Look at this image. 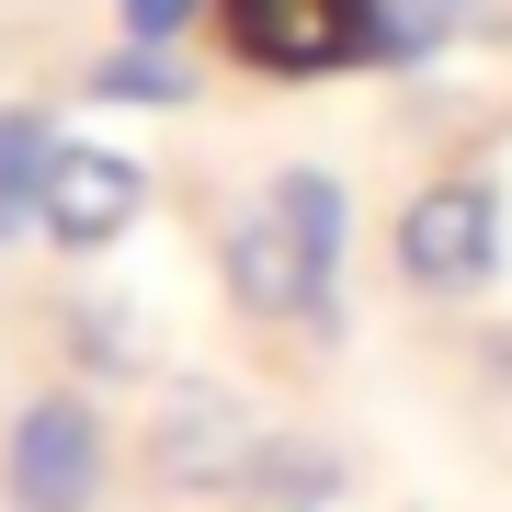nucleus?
I'll return each mask as SVG.
<instances>
[{
    "label": "nucleus",
    "instance_id": "f257e3e1",
    "mask_svg": "<svg viewBox=\"0 0 512 512\" xmlns=\"http://www.w3.org/2000/svg\"><path fill=\"white\" fill-rule=\"evenodd\" d=\"M387 251H399V285H410V296H444V308L490 296L501 262H512L501 183H490V171H444V183H421V194L399 205V228H387Z\"/></svg>",
    "mask_w": 512,
    "mask_h": 512
},
{
    "label": "nucleus",
    "instance_id": "f03ea898",
    "mask_svg": "<svg viewBox=\"0 0 512 512\" xmlns=\"http://www.w3.org/2000/svg\"><path fill=\"white\" fill-rule=\"evenodd\" d=\"M217 285H228V308L239 319H262V330H308V342H342V274L330 262H308V239H296L274 205H239V217L217 228Z\"/></svg>",
    "mask_w": 512,
    "mask_h": 512
},
{
    "label": "nucleus",
    "instance_id": "7ed1b4c3",
    "mask_svg": "<svg viewBox=\"0 0 512 512\" xmlns=\"http://www.w3.org/2000/svg\"><path fill=\"white\" fill-rule=\"evenodd\" d=\"M217 35L262 80H330L387 69V0H217Z\"/></svg>",
    "mask_w": 512,
    "mask_h": 512
},
{
    "label": "nucleus",
    "instance_id": "20e7f679",
    "mask_svg": "<svg viewBox=\"0 0 512 512\" xmlns=\"http://www.w3.org/2000/svg\"><path fill=\"white\" fill-rule=\"evenodd\" d=\"M103 410L80 399V387H46V399L12 410V433H0V501L12 512H92L103 501Z\"/></svg>",
    "mask_w": 512,
    "mask_h": 512
},
{
    "label": "nucleus",
    "instance_id": "39448f33",
    "mask_svg": "<svg viewBox=\"0 0 512 512\" xmlns=\"http://www.w3.org/2000/svg\"><path fill=\"white\" fill-rule=\"evenodd\" d=\"M262 433H274V421H251V399H239V387H217V376H171L160 410H148V467H160V490H183V501H228Z\"/></svg>",
    "mask_w": 512,
    "mask_h": 512
},
{
    "label": "nucleus",
    "instance_id": "423d86ee",
    "mask_svg": "<svg viewBox=\"0 0 512 512\" xmlns=\"http://www.w3.org/2000/svg\"><path fill=\"white\" fill-rule=\"evenodd\" d=\"M137 217H148V171L126 160V148L57 137V160H46V205H35V228L57 239V251H114Z\"/></svg>",
    "mask_w": 512,
    "mask_h": 512
},
{
    "label": "nucleus",
    "instance_id": "0eeeda50",
    "mask_svg": "<svg viewBox=\"0 0 512 512\" xmlns=\"http://www.w3.org/2000/svg\"><path fill=\"white\" fill-rule=\"evenodd\" d=\"M353 490V456H342V444H330V433H285V421H274V433H262L251 444V467H239V512H330V501H342Z\"/></svg>",
    "mask_w": 512,
    "mask_h": 512
},
{
    "label": "nucleus",
    "instance_id": "6e6552de",
    "mask_svg": "<svg viewBox=\"0 0 512 512\" xmlns=\"http://www.w3.org/2000/svg\"><path fill=\"white\" fill-rule=\"evenodd\" d=\"M262 205L308 239V262H330V274H342V251H353V194H342V171L296 160V171H274V183H262Z\"/></svg>",
    "mask_w": 512,
    "mask_h": 512
},
{
    "label": "nucleus",
    "instance_id": "1a4fd4ad",
    "mask_svg": "<svg viewBox=\"0 0 512 512\" xmlns=\"http://www.w3.org/2000/svg\"><path fill=\"white\" fill-rule=\"evenodd\" d=\"M46 160H57V126L12 103V114H0V239L35 228V205H46Z\"/></svg>",
    "mask_w": 512,
    "mask_h": 512
},
{
    "label": "nucleus",
    "instance_id": "9d476101",
    "mask_svg": "<svg viewBox=\"0 0 512 512\" xmlns=\"http://www.w3.org/2000/svg\"><path fill=\"white\" fill-rule=\"evenodd\" d=\"M69 353H80L92 376H148V365H160V342L137 330L126 296H69Z\"/></svg>",
    "mask_w": 512,
    "mask_h": 512
},
{
    "label": "nucleus",
    "instance_id": "9b49d317",
    "mask_svg": "<svg viewBox=\"0 0 512 512\" xmlns=\"http://www.w3.org/2000/svg\"><path fill=\"white\" fill-rule=\"evenodd\" d=\"M80 92H92V103H194V69H183L171 46H137V35H126L114 57H92Z\"/></svg>",
    "mask_w": 512,
    "mask_h": 512
},
{
    "label": "nucleus",
    "instance_id": "f8f14e48",
    "mask_svg": "<svg viewBox=\"0 0 512 512\" xmlns=\"http://www.w3.org/2000/svg\"><path fill=\"white\" fill-rule=\"evenodd\" d=\"M490 23H501V0H387V69H410L456 35H490Z\"/></svg>",
    "mask_w": 512,
    "mask_h": 512
},
{
    "label": "nucleus",
    "instance_id": "ddd939ff",
    "mask_svg": "<svg viewBox=\"0 0 512 512\" xmlns=\"http://www.w3.org/2000/svg\"><path fill=\"white\" fill-rule=\"evenodd\" d=\"M114 12H126V35H137V46H183L194 23H205V0H114Z\"/></svg>",
    "mask_w": 512,
    "mask_h": 512
},
{
    "label": "nucleus",
    "instance_id": "4468645a",
    "mask_svg": "<svg viewBox=\"0 0 512 512\" xmlns=\"http://www.w3.org/2000/svg\"><path fill=\"white\" fill-rule=\"evenodd\" d=\"M490 387H512V330H490Z\"/></svg>",
    "mask_w": 512,
    "mask_h": 512
}]
</instances>
